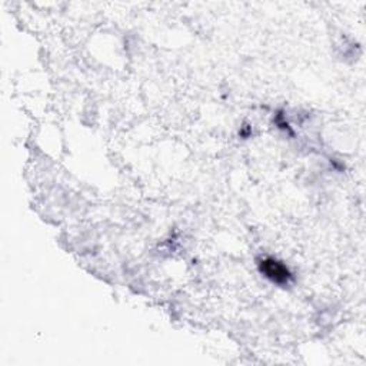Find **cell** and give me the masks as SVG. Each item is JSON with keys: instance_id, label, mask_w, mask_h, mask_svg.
I'll return each mask as SVG.
<instances>
[{"instance_id": "obj_1", "label": "cell", "mask_w": 366, "mask_h": 366, "mask_svg": "<svg viewBox=\"0 0 366 366\" xmlns=\"http://www.w3.org/2000/svg\"><path fill=\"white\" fill-rule=\"evenodd\" d=\"M259 267H260V272L274 283L288 285L289 281L292 279V274L289 272L288 267L282 262L274 258L262 259L259 263Z\"/></svg>"}]
</instances>
